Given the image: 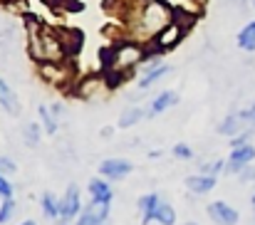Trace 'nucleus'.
Masks as SVG:
<instances>
[{"label":"nucleus","mask_w":255,"mask_h":225,"mask_svg":"<svg viewBox=\"0 0 255 225\" xmlns=\"http://www.w3.org/2000/svg\"><path fill=\"white\" fill-rule=\"evenodd\" d=\"M173 22V7L164 0H139V5L129 12V32L134 42H154L159 32H164Z\"/></svg>","instance_id":"obj_1"},{"label":"nucleus","mask_w":255,"mask_h":225,"mask_svg":"<svg viewBox=\"0 0 255 225\" xmlns=\"http://www.w3.org/2000/svg\"><path fill=\"white\" fill-rule=\"evenodd\" d=\"M146 50L141 47V42H119L117 47L102 50V65H104V75L109 77L112 87H117L124 77L129 75L131 70L141 67V62L146 60Z\"/></svg>","instance_id":"obj_2"},{"label":"nucleus","mask_w":255,"mask_h":225,"mask_svg":"<svg viewBox=\"0 0 255 225\" xmlns=\"http://www.w3.org/2000/svg\"><path fill=\"white\" fill-rule=\"evenodd\" d=\"M27 52L35 62L50 65V62H62L65 60V47L60 40V32H52L42 22L27 17Z\"/></svg>","instance_id":"obj_3"},{"label":"nucleus","mask_w":255,"mask_h":225,"mask_svg":"<svg viewBox=\"0 0 255 225\" xmlns=\"http://www.w3.org/2000/svg\"><path fill=\"white\" fill-rule=\"evenodd\" d=\"M109 89H112V82H109V77L107 75H89L80 82L77 94H80L82 99H89V102H92V99L104 97Z\"/></svg>","instance_id":"obj_4"},{"label":"nucleus","mask_w":255,"mask_h":225,"mask_svg":"<svg viewBox=\"0 0 255 225\" xmlns=\"http://www.w3.org/2000/svg\"><path fill=\"white\" fill-rule=\"evenodd\" d=\"M253 129H255V124H253V119H251V112L248 109L226 116L221 121V126H218V131L226 134V136H238L241 131H253Z\"/></svg>","instance_id":"obj_5"},{"label":"nucleus","mask_w":255,"mask_h":225,"mask_svg":"<svg viewBox=\"0 0 255 225\" xmlns=\"http://www.w3.org/2000/svg\"><path fill=\"white\" fill-rule=\"evenodd\" d=\"M255 158V149L251 144H241V146H233L231 151V158H228V163H226V168L231 171V173H238V171H243L251 161Z\"/></svg>","instance_id":"obj_6"},{"label":"nucleus","mask_w":255,"mask_h":225,"mask_svg":"<svg viewBox=\"0 0 255 225\" xmlns=\"http://www.w3.org/2000/svg\"><path fill=\"white\" fill-rule=\"evenodd\" d=\"M109 216V203L104 201H92V206L85 211V216H80L77 225H104Z\"/></svg>","instance_id":"obj_7"},{"label":"nucleus","mask_w":255,"mask_h":225,"mask_svg":"<svg viewBox=\"0 0 255 225\" xmlns=\"http://www.w3.org/2000/svg\"><path fill=\"white\" fill-rule=\"evenodd\" d=\"M208 216H211V221L216 225H236L238 223V213H236L228 203H223V201L211 203V206H208Z\"/></svg>","instance_id":"obj_8"},{"label":"nucleus","mask_w":255,"mask_h":225,"mask_svg":"<svg viewBox=\"0 0 255 225\" xmlns=\"http://www.w3.org/2000/svg\"><path fill=\"white\" fill-rule=\"evenodd\" d=\"M183 35H186V32H183L176 22H171L164 32H159V35L154 37V47H156V52H166V50H171V47H176L178 40H181Z\"/></svg>","instance_id":"obj_9"},{"label":"nucleus","mask_w":255,"mask_h":225,"mask_svg":"<svg viewBox=\"0 0 255 225\" xmlns=\"http://www.w3.org/2000/svg\"><path fill=\"white\" fill-rule=\"evenodd\" d=\"M99 171L104 178H124L129 171H131V163L124 161V158H107L99 163Z\"/></svg>","instance_id":"obj_10"},{"label":"nucleus","mask_w":255,"mask_h":225,"mask_svg":"<svg viewBox=\"0 0 255 225\" xmlns=\"http://www.w3.org/2000/svg\"><path fill=\"white\" fill-rule=\"evenodd\" d=\"M77 213H80V191H77V186H70L67 193H65V198L60 201V218L70 221Z\"/></svg>","instance_id":"obj_11"},{"label":"nucleus","mask_w":255,"mask_h":225,"mask_svg":"<svg viewBox=\"0 0 255 225\" xmlns=\"http://www.w3.org/2000/svg\"><path fill=\"white\" fill-rule=\"evenodd\" d=\"M213 186H216V176H208V173L186 178V188L191 193H208V191H213Z\"/></svg>","instance_id":"obj_12"},{"label":"nucleus","mask_w":255,"mask_h":225,"mask_svg":"<svg viewBox=\"0 0 255 225\" xmlns=\"http://www.w3.org/2000/svg\"><path fill=\"white\" fill-rule=\"evenodd\" d=\"M60 40H62V47H65L67 55H77L85 37H82L80 30H60Z\"/></svg>","instance_id":"obj_13"},{"label":"nucleus","mask_w":255,"mask_h":225,"mask_svg":"<svg viewBox=\"0 0 255 225\" xmlns=\"http://www.w3.org/2000/svg\"><path fill=\"white\" fill-rule=\"evenodd\" d=\"M159 196L156 193H149V196H141L139 198V211H141V225H149L154 221V211L159 206Z\"/></svg>","instance_id":"obj_14"},{"label":"nucleus","mask_w":255,"mask_h":225,"mask_svg":"<svg viewBox=\"0 0 255 225\" xmlns=\"http://www.w3.org/2000/svg\"><path fill=\"white\" fill-rule=\"evenodd\" d=\"M0 107H2V109H7L10 114H17V112H20L17 97H15V92L5 84V79H0Z\"/></svg>","instance_id":"obj_15"},{"label":"nucleus","mask_w":255,"mask_h":225,"mask_svg":"<svg viewBox=\"0 0 255 225\" xmlns=\"http://www.w3.org/2000/svg\"><path fill=\"white\" fill-rule=\"evenodd\" d=\"M176 99H178V97H176L173 92H161V94H159V97L151 102V112H149V114H151V116L164 114L169 107H173V104H176Z\"/></svg>","instance_id":"obj_16"},{"label":"nucleus","mask_w":255,"mask_h":225,"mask_svg":"<svg viewBox=\"0 0 255 225\" xmlns=\"http://www.w3.org/2000/svg\"><path fill=\"white\" fill-rule=\"evenodd\" d=\"M238 47L246 52H255V20L248 22L241 32H238Z\"/></svg>","instance_id":"obj_17"},{"label":"nucleus","mask_w":255,"mask_h":225,"mask_svg":"<svg viewBox=\"0 0 255 225\" xmlns=\"http://www.w3.org/2000/svg\"><path fill=\"white\" fill-rule=\"evenodd\" d=\"M89 193H92V201H104V203L112 201V188L104 181H99V178H94L89 183Z\"/></svg>","instance_id":"obj_18"},{"label":"nucleus","mask_w":255,"mask_h":225,"mask_svg":"<svg viewBox=\"0 0 255 225\" xmlns=\"http://www.w3.org/2000/svg\"><path fill=\"white\" fill-rule=\"evenodd\" d=\"M169 72H171V67H169V65H164V62H161V65H156L154 70H149L146 75H144L141 79H139V87H141V89H149V87H151V84H154L156 79H161V77H164V75H169Z\"/></svg>","instance_id":"obj_19"},{"label":"nucleus","mask_w":255,"mask_h":225,"mask_svg":"<svg viewBox=\"0 0 255 225\" xmlns=\"http://www.w3.org/2000/svg\"><path fill=\"white\" fill-rule=\"evenodd\" d=\"M154 221H159L161 225H173L176 223V213H173V208H171L169 203L159 201V206L154 211Z\"/></svg>","instance_id":"obj_20"},{"label":"nucleus","mask_w":255,"mask_h":225,"mask_svg":"<svg viewBox=\"0 0 255 225\" xmlns=\"http://www.w3.org/2000/svg\"><path fill=\"white\" fill-rule=\"evenodd\" d=\"M141 116H144L141 109H136V107H134V109H127V112L119 116V126H122V129H129V126H134L136 121H141Z\"/></svg>","instance_id":"obj_21"},{"label":"nucleus","mask_w":255,"mask_h":225,"mask_svg":"<svg viewBox=\"0 0 255 225\" xmlns=\"http://www.w3.org/2000/svg\"><path fill=\"white\" fill-rule=\"evenodd\" d=\"M37 112H40V119H42V124H45V131H47V134H55V131H57V119H55L52 109L42 104Z\"/></svg>","instance_id":"obj_22"},{"label":"nucleus","mask_w":255,"mask_h":225,"mask_svg":"<svg viewBox=\"0 0 255 225\" xmlns=\"http://www.w3.org/2000/svg\"><path fill=\"white\" fill-rule=\"evenodd\" d=\"M42 213H45L47 218H57V216H60V203H57L50 193L42 196Z\"/></svg>","instance_id":"obj_23"},{"label":"nucleus","mask_w":255,"mask_h":225,"mask_svg":"<svg viewBox=\"0 0 255 225\" xmlns=\"http://www.w3.org/2000/svg\"><path fill=\"white\" fill-rule=\"evenodd\" d=\"M12 213H15V203H12V198H5V203L0 206V225L7 223L12 218Z\"/></svg>","instance_id":"obj_24"},{"label":"nucleus","mask_w":255,"mask_h":225,"mask_svg":"<svg viewBox=\"0 0 255 225\" xmlns=\"http://www.w3.org/2000/svg\"><path fill=\"white\" fill-rule=\"evenodd\" d=\"M25 141H27L30 146H35V144L40 141V126H37V124H27V126H25Z\"/></svg>","instance_id":"obj_25"},{"label":"nucleus","mask_w":255,"mask_h":225,"mask_svg":"<svg viewBox=\"0 0 255 225\" xmlns=\"http://www.w3.org/2000/svg\"><path fill=\"white\" fill-rule=\"evenodd\" d=\"M17 168H15V163L10 161V158H5V156H0V176H12Z\"/></svg>","instance_id":"obj_26"},{"label":"nucleus","mask_w":255,"mask_h":225,"mask_svg":"<svg viewBox=\"0 0 255 225\" xmlns=\"http://www.w3.org/2000/svg\"><path fill=\"white\" fill-rule=\"evenodd\" d=\"M173 156H176V158H191V149H188L186 144H176V146H173Z\"/></svg>","instance_id":"obj_27"},{"label":"nucleus","mask_w":255,"mask_h":225,"mask_svg":"<svg viewBox=\"0 0 255 225\" xmlns=\"http://www.w3.org/2000/svg\"><path fill=\"white\" fill-rule=\"evenodd\" d=\"M0 196L2 198H12V186L5 181V176H0Z\"/></svg>","instance_id":"obj_28"},{"label":"nucleus","mask_w":255,"mask_h":225,"mask_svg":"<svg viewBox=\"0 0 255 225\" xmlns=\"http://www.w3.org/2000/svg\"><path fill=\"white\" fill-rule=\"evenodd\" d=\"M218 171H223V161H213V163H208L203 168V173H208V176H216Z\"/></svg>","instance_id":"obj_29"},{"label":"nucleus","mask_w":255,"mask_h":225,"mask_svg":"<svg viewBox=\"0 0 255 225\" xmlns=\"http://www.w3.org/2000/svg\"><path fill=\"white\" fill-rule=\"evenodd\" d=\"M243 171H246V173H243V178H246V181H251V178H255V168H248V166H246Z\"/></svg>","instance_id":"obj_30"},{"label":"nucleus","mask_w":255,"mask_h":225,"mask_svg":"<svg viewBox=\"0 0 255 225\" xmlns=\"http://www.w3.org/2000/svg\"><path fill=\"white\" fill-rule=\"evenodd\" d=\"M248 112H251V119H253V124H255V104L251 107V109H248Z\"/></svg>","instance_id":"obj_31"},{"label":"nucleus","mask_w":255,"mask_h":225,"mask_svg":"<svg viewBox=\"0 0 255 225\" xmlns=\"http://www.w3.org/2000/svg\"><path fill=\"white\" fill-rule=\"evenodd\" d=\"M20 225H35V221H25V223H20Z\"/></svg>","instance_id":"obj_32"},{"label":"nucleus","mask_w":255,"mask_h":225,"mask_svg":"<svg viewBox=\"0 0 255 225\" xmlns=\"http://www.w3.org/2000/svg\"><path fill=\"white\" fill-rule=\"evenodd\" d=\"M45 2H50V5H55V2H57V0H45Z\"/></svg>","instance_id":"obj_33"},{"label":"nucleus","mask_w":255,"mask_h":225,"mask_svg":"<svg viewBox=\"0 0 255 225\" xmlns=\"http://www.w3.org/2000/svg\"><path fill=\"white\" fill-rule=\"evenodd\" d=\"M253 213H255V196H253Z\"/></svg>","instance_id":"obj_34"}]
</instances>
